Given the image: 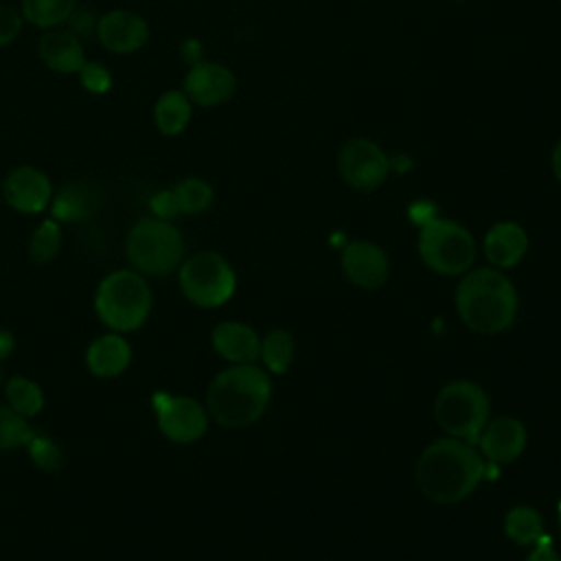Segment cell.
<instances>
[{
  "instance_id": "1",
  "label": "cell",
  "mask_w": 561,
  "mask_h": 561,
  "mask_svg": "<svg viewBox=\"0 0 561 561\" xmlns=\"http://www.w3.org/2000/svg\"><path fill=\"white\" fill-rule=\"evenodd\" d=\"M480 451L460 438H443L425 447L416 462V482L436 504H456L473 493L484 478Z\"/></svg>"
},
{
  "instance_id": "2",
  "label": "cell",
  "mask_w": 561,
  "mask_h": 561,
  "mask_svg": "<svg viewBox=\"0 0 561 561\" xmlns=\"http://www.w3.org/2000/svg\"><path fill=\"white\" fill-rule=\"evenodd\" d=\"M456 309L471 331L493 335L513 324L517 316V291L500 270L480 267L467 272L460 280Z\"/></svg>"
},
{
  "instance_id": "3",
  "label": "cell",
  "mask_w": 561,
  "mask_h": 561,
  "mask_svg": "<svg viewBox=\"0 0 561 561\" xmlns=\"http://www.w3.org/2000/svg\"><path fill=\"white\" fill-rule=\"evenodd\" d=\"M272 397L270 377L254 364H232L206 390V410L224 427H245L261 419Z\"/></svg>"
},
{
  "instance_id": "4",
  "label": "cell",
  "mask_w": 561,
  "mask_h": 561,
  "mask_svg": "<svg viewBox=\"0 0 561 561\" xmlns=\"http://www.w3.org/2000/svg\"><path fill=\"white\" fill-rule=\"evenodd\" d=\"M151 289L136 270H114L96 287L94 309L99 320L116 333L140 329L151 313Z\"/></svg>"
},
{
  "instance_id": "5",
  "label": "cell",
  "mask_w": 561,
  "mask_h": 561,
  "mask_svg": "<svg viewBox=\"0 0 561 561\" xmlns=\"http://www.w3.org/2000/svg\"><path fill=\"white\" fill-rule=\"evenodd\" d=\"M125 252L136 272L167 276L184 261V239L171 221L140 217L127 232Z\"/></svg>"
},
{
  "instance_id": "6",
  "label": "cell",
  "mask_w": 561,
  "mask_h": 561,
  "mask_svg": "<svg viewBox=\"0 0 561 561\" xmlns=\"http://www.w3.org/2000/svg\"><path fill=\"white\" fill-rule=\"evenodd\" d=\"M419 254L432 272L440 276H458L471 267L476 259V241L462 224L434 217L421 226Z\"/></svg>"
},
{
  "instance_id": "7",
  "label": "cell",
  "mask_w": 561,
  "mask_h": 561,
  "mask_svg": "<svg viewBox=\"0 0 561 561\" xmlns=\"http://www.w3.org/2000/svg\"><path fill=\"white\" fill-rule=\"evenodd\" d=\"M434 416L451 438L476 445L489 421V399L473 381L458 379L438 392L434 401Z\"/></svg>"
},
{
  "instance_id": "8",
  "label": "cell",
  "mask_w": 561,
  "mask_h": 561,
  "mask_svg": "<svg viewBox=\"0 0 561 561\" xmlns=\"http://www.w3.org/2000/svg\"><path fill=\"white\" fill-rule=\"evenodd\" d=\"M178 280L182 294L202 309H213L230 300L237 287L230 263L210 250L195 252L178 267Z\"/></svg>"
},
{
  "instance_id": "9",
  "label": "cell",
  "mask_w": 561,
  "mask_h": 561,
  "mask_svg": "<svg viewBox=\"0 0 561 561\" xmlns=\"http://www.w3.org/2000/svg\"><path fill=\"white\" fill-rule=\"evenodd\" d=\"M335 164L340 178L359 193L379 188L392 171V162L386 149L377 140L366 136H353L344 140L337 151Z\"/></svg>"
},
{
  "instance_id": "10",
  "label": "cell",
  "mask_w": 561,
  "mask_h": 561,
  "mask_svg": "<svg viewBox=\"0 0 561 561\" xmlns=\"http://www.w3.org/2000/svg\"><path fill=\"white\" fill-rule=\"evenodd\" d=\"M151 405L160 432L173 443H195L208 430V410L191 397L156 390Z\"/></svg>"
},
{
  "instance_id": "11",
  "label": "cell",
  "mask_w": 561,
  "mask_h": 561,
  "mask_svg": "<svg viewBox=\"0 0 561 561\" xmlns=\"http://www.w3.org/2000/svg\"><path fill=\"white\" fill-rule=\"evenodd\" d=\"M182 92L191 99L193 105L199 107H217L232 99L237 92V77L234 72L210 59H202L188 66L182 79Z\"/></svg>"
},
{
  "instance_id": "12",
  "label": "cell",
  "mask_w": 561,
  "mask_h": 561,
  "mask_svg": "<svg viewBox=\"0 0 561 561\" xmlns=\"http://www.w3.org/2000/svg\"><path fill=\"white\" fill-rule=\"evenodd\" d=\"M2 197L13 210L24 215H37L50 206L53 184L42 169L22 164L4 175Z\"/></svg>"
},
{
  "instance_id": "13",
  "label": "cell",
  "mask_w": 561,
  "mask_h": 561,
  "mask_svg": "<svg viewBox=\"0 0 561 561\" xmlns=\"http://www.w3.org/2000/svg\"><path fill=\"white\" fill-rule=\"evenodd\" d=\"M96 37L101 46L114 55H129L149 39V24L142 15L127 9H112L99 15Z\"/></svg>"
},
{
  "instance_id": "14",
  "label": "cell",
  "mask_w": 561,
  "mask_h": 561,
  "mask_svg": "<svg viewBox=\"0 0 561 561\" xmlns=\"http://www.w3.org/2000/svg\"><path fill=\"white\" fill-rule=\"evenodd\" d=\"M342 270L346 278L362 289H377L386 283L390 263L383 248L373 241H351L342 250Z\"/></svg>"
},
{
  "instance_id": "15",
  "label": "cell",
  "mask_w": 561,
  "mask_h": 561,
  "mask_svg": "<svg viewBox=\"0 0 561 561\" xmlns=\"http://www.w3.org/2000/svg\"><path fill=\"white\" fill-rule=\"evenodd\" d=\"M482 456L493 465L515 460L526 447V430L513 416H500L486 423L476 443Z\"/></svg>"
},
{
  "instance_id": "16",
  "label": "cell",
  "mask_w": 561,
  "mask_h": 561,
  "mask_svg": "<svg viewBox=\"0 0 561 561\" xmlns=\"http://www.w3.org/2000/svg\"><path fill=\"white\" fill-rule=\"evenodd\" d=\"M37 53L48 70L59 75H77L85 64L81 39L68 28H48L37 42Z\"/></svg>"
},
{
  "instance_id": "17",
  "label": "cell",
  "mask_w": 561,
  "mask_h": 561,
  "mask_svg": "<svg viewBox=\"0 0 561 561\" xmlns=\"http://www.w3.org/2000/svg\"><path fill=\"white\" fill-rule=\"evenodd\" d=\"M484 256L497 270L517 265L528 250V234L515 221H497L484 234Z\"/></svg>"
},
{
  "instance_id": "18",
  "label": "cell",
  "mask_w": 561,
  "mask_h": 561,
  "mask_svg": "<svg viewBox=\"0 0 561 561\" xmlns=\"http://www.w3.org/2000/svg\"><path fill=\"white\" fill-rule=\"evenodd\" d=\"M131 362V346L123 337V333H103L99 335L85 351V364L88 370L94 377L112 379L127 370Z\"/></svg>"
},
{
  "instance_id": "19",
  "label": "cell",
  "mask_w": 561,
  "mask_h": 561,
  "mask_svg": "<svg viewBox=\"0 0 561 561\" xmlns=\"http://www.w3.org/2000/svg\"><path fill=\"white\" fill-rule=\"evenodd\" d=\"M213 348L232 364H252L261 355L256 331L243 322H221L213 329Z\"/></svg>"
},
{
  "instance_id": "20",
  "label": "cell",
  "mask_w": 561,
  "mask_h": 561,
  "mask_svg": "<svg viewBox=\"0 0 561 561\" xmlns=\"http://www.w3.org/2000/svg\"><path fill=\"white\" fill-rule=\"evenodd\" d=\"M50 217L59 224H81L99 208V195L85 182H68L50 199Z\"/></svg>"
},
{
  "instance_id": "21",
  "label": "cell",
  "mask_w": 561,
  "mask_h": 561,
  "mask_svg": "<svg viewBox=\"0 0 561 561\" xmlns=\"http://www.w3.org/2000/svg\"><path fill=\"white\" fill-rule=\"evenodd\" d=\"M193 114V103L182 90H167L153 105V125L162 136L182 134Z\"/></svg>"
},
{
  "instance_id": "22",
  "label": "cell",
  "mask_w": 561,
  "mask_h": 561,
  "mask_svg": "<svg viewBox=\"0 0 561 561\" xmlns=\"http://www.w3.org/2000/svg\"><path fill=\"white\" fill-rule=\"evenodd\" d=\"M504 533L517 546H535L546 537L541 515L530 506H513L504 517Z\"/></svg>"
},
{
  "instance_id": "23",
  "label": "cell",
  "mask_w": 561,
  "mask_h": 561,
  "mask_svg": "<svg viewBox=\"0 0 561 561\" xmlns=\"http://www.w3.org/2000/svg\"><path fill=\"white\" fill-rule=\"evenodd\" d=\"M77 0H22V18L37 28H57L68 22Z\"/></svg>"
},
{
  "instance_id": "24",
  "label": "cell",
  "mask_w": 561,
  "mask_h": 561,
  "mask_svg": "<svg viewBox=\"0 0 561 561\" xmlns=\"http://www.w3.org/2000/svg\"><path fill=\"white\" fill-rule=\"evenodd\" d=\"M4 397H7V405L24 419L37 416L44 408L42 388L33 379L22 375H15L4 383Z\"/></svg>"
},
{
  "instance_id": "25",
  "label": "cell",
  "mask_w": 561,
  "mask_h": 561,
  "mask_svg": "<svg viewBox=\"0 0 561 561\" xmlns=\"http://www.w3.org/2000/svg\"><path fill=\"white\" fill-rule=\"evenodd\" d=\"M265 368L274 375H283L294 359V340L285 329H274L261 340V355Z\"/></svg>"
},
{
  "instance_id": "26",
  "label": "cell",
  "mask_w": 561,
  "mask_h": 561,
  "mask_svg": "<svg viewBox=\"0 0 561 561\" xmlns=\"http://www.w3.org/2000/svg\"><path fill=\"white\" fill-rule=\"evenodd\" d=\"M175 197H178V204H180V210L182 215H197V213H204L213 199H215V193H213V186L197 178V175H188V178H182L175 186Z\"/></svg>"
},
{
  "instance_id": "27",
  "label": "cell",
  "mask_w": 561,
  "mask_h": 561,
  "mask_svg": "<svg viewBox=\"0 0 561 561\" xmlns=\"http://www.w3.org/2000/svg\"><path fill=\"white\" fill-rule=\"evenodd\" d=\"M59 248H61V226H59V221H55L53 217L44 219L33 230V234L28 239V256L35 263H48L57 256Z\"/></svg>"
},
{
  "instance_id": "28",
  "label": "cell",
  "mask_w": 561,
  "mask_h": 561,
  "mask_svg": "<svg viewBox=\"0 0 561 561\" xmlns=\"http://www.w3.org/2000/svg\"><path fill=\"white\" fill-rule=\"evenodd\" d=\"M35 432L28 425V419L20 416L9 405L0 403V451H13L26 447Z\"/></svg>"
},
{
  "instance_id": "29",
  "label": "cell",
  "mask_w": 561,
  "mask_h": 561,
  "mask_svg": "<svg viewBox=\"0 0 561 561\" xmlns=\"http://www.w3.org/2000/svg\"><path fill=\"white\" fill-rule=\"evenodd\" d=\"M26 451H28L33 465L44 471H57L64 465L61 447L44 434H33L31 440L26 443Z\"/></svg>"
},
{
  "instance_id": "30",
  "label": "cell",
  "mask_w": 561,
  "mask_h": 561,
  "mask_svg": "<svg viewBox=\"0 0 561 561\" xmlns=\"http://www.w3.org/2000/svg\"><path fill=\"white\" fill-rule=\"evenodd\" d=\"M77 75L83 90L90 94H107L112 90V75L99 61H85Z\"/></svg>"
},
{
  "instance_id": "31",
  "label": "cell",
  "mask_w": 561,
  "mask_h": 561,
  "mask_svg": "<svg viewBox=\"0 0 561 561\" xmlns=\"http://www.w3.org/2000/svg\"><path fill=\"white\" fill-rule=\"evenodd\" d=\"M149 208H151V215H153V217L164 219V221H171V219H175L178 215H182L173 188L158 191V193L149 199Z\"/></svg>"
},
{
  "instance_id": "32",
  "label": "cell",
  "mask_w": 561,
  "mask_h": 561,
  "mask_svg": "<svg viewBox=\"0 0 561 561\" xmlns=\"http://www.w3.org/2000/svg\"><path fill=\"white\" fill-rule=\"evenodd\" d=\"M22 13L9 4H0V46L11 44L22 31Z\"/></svg>"
},
{
  "instance_id": "33",
  "label": "cell",
  "mask_w": 561,
  "mask_h": 561,
  "mask_svg": "<svg viewBox=\"0 0 561 561\" xmlns=\"http://www.w3.org/2000/svg\"><path fill=\"white\" fill-rule=\"evenodd\" d=\"M96 24H99V15H94V11L88 9H75L72 15L68 18V31L75 33L79 39L96 33Z\"/></svg>"
},
{
  "instance_id": "34",
  "label": "cell",
  "mask_w": 561,
  "mask_h": 561,
  "mask_svg": "<svg viewBox=\"0 0 561 561\" xmlns=\"http://www.w3.org/2000/svg\"><path fill=\"white\" fill-rule=\"evenodd\" d=\"M434 217H438L436 215V208H434V204L432 202H427V199H419V202H414L412 206H410V219L421 228L423 224H427L430 219H434Z\"/></svg>"
},
{
  "instance_id": "35",
  "label": "cell",
  "mask_w": 561,
  "mask_h": 561,
  "mask_svg": "<svg viewBox=\"0 0 561 561\" xmlns=\"http://www.w3.org/2000/svg\"><path fill=\"white\" fill-rule=\"evenodd\" d=\"M180 50H182V59H184L188 66H193V64H197V61H202V59H204V57H202L204 46H202V42H199V39H195V37L184 39Z\"/></svg>"
},
{
  "instance_id": "36",
  "label": "cell",
  "mask_w": 561,
  "mask_h": 561,
  "mask_svg": "<svg viewBox=\"0 0 561 561\" xmlns=\"http://www.w3.org/2000/svg\"><path fill=\"white\" fill-rule=\"evenodd\" d=\"M526 561H561L559 554L552 550V543L548 537H543L539 543H535V550L526 557Z\"/></svg>"
},
{
  "instance_id": "37",
  "label": "cell",
  "mask_w": 561,
  "mask_h": 561,
  "mask_svg": "<svg viewBox=\"0 0 561 561\" xmlns=\"http://www.w3.org/2000/svg\"><path fill=\"white\" fill-rule=\"evenodd\" d=\"M15 351V337L11 331H0V362Z\"/></svg>"
},
{
  "instance_id": "38",
  "label": "cell",
  "mask_w": 561,
  "mask_h": 561,
  "mask_svg": "<svg viewBox=\"0 0 561 561\" xmlns=\"http://www.w3.org/2000/svg\"><path fill=\"white\" fill-rule=\"evenodd\" d=\"M550 167H552V175L557 178V182L561 184V138L554 142L552 153H550Z\"/></svg>"
},
{
  "instance_id": "39",
  "label": "cell",
  "mask_w": 561,
  "mask_h": 561,
  "mask_svg": "<svg viewBox=\"0 0 561 561\" xmlns=\"http://www.w3.org/2000/svg\"><path fill=\"white\" fill-rule=\"evenodd\" d=\"M559 530H561V506H559Z\"/></svg>"
},
{
  "instance_id": "40",
  "label": "cell",
  "mask_w": 561,
  "mask_h": 561,
  "mask_svg": "<svg viewBox=\"0 0 561 561\" xmlns=\"http://www.w3.org/2000/svg\"><path fill=\"white\" fill-rule=\"evenodd\" d=\"M454 2H467V0H454Z\"/></svg>"
},
{
  "instance_id": "41",
  "label": "cell",
  "mask_w": 561,
  "mask_h": 561,
  "mask_svg": "<svg viewBox=\"0 0 561 561\" xmlns=\"http://www.w3.org/2000/svg\"><path fill=\"white\" fill-rule=\"evenodd\" d=\"M0 381H2V370H0Z\"/></svg>"
}]
</instances>
